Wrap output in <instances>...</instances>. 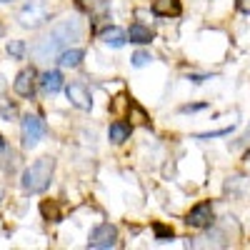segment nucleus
<instances>
[{
    "label": "nucleus",
    "mask_w": 250,
    "mask_h": 250,
    "mask_svg": "<svg viewBox=\"0 0 250 250\" xmlns=\"http://www.w3.org/2000/svg\"><path fill=\"white\" fill-rule=\"evenodd\" d=\"M133 115H135V120H138V123H148V115H145L138 105H133Z\"/></svg>",
    "instance_id": "22"
},
{
    "label": "nucleus",
    "mask_w": 250,
    "mask_h": 250,
    "mask_svg": "<svg viewBox=\"0 0 250 250\" xmlns=\"http://www.w3.org/2000/svg\"><path fill=\"white\" fill-rule=\"evenodd\" d=\"M18 20L23 28H40L50 20V8L43 0H30V3L18 13Z\"/></svg>",
    "instance_id": "3"
},
{
    "label": "nucleus",
    "mask_w": 250,
    "mask_h": 250,
    "mask_svg": "<svg viewBox=\"0 0 250 250\" xmlns=\"http://www.w3.org/2000/svg\"><path fill=\"white\" fill-rule=\"evenodd\" d=\"M8 53L15 60H20V58L25 55V43H23V40H10V43H8Z\"/></svg>",
    "instance_id": "16"
},
{
    "label": "nucleus",
    "mask_w": 250,
    "mask_h": 250,
    "mask_svg": "<svg viewBox=\"0 0 250 250\" xmlns=\"http://www.w3.org/2000/svg\"><path fill=\"white\" fill-rule=\"evenodd\" d=\"M0 3H10V0H0Z\"/></svg>",
    "instance_id": "26"
},
{
    "label": "nucleus",
    "mask_w": 250,
    "mask_h": 250,
    "mask_svg": "<svg viewBox=\"0 0 250 250\" xmlns=\"http://www.w3.org/2000/svg\"><path fill=\"white\" fill-rule=\"evenodd\" d=\"M103 43L110 45V48H123L125 43H128V33L113 25V28H108L105 33H103Z\"/></svg>",
    "instance_id": "12"
},
{
    "label": "nucleus",
    "mask_w": 250,
    "mask_h": 250,
    "mask_svg": "<svg viewBox=\"0 0 250 250\" xmlns=\"http://www.w3.org/2000/svg\"><path fill=\"white\" fill-rule=\"evenodd\" d=\"M153 13L160 15V18H175V15L183 13V5H180V0H155Z\"/></svg>",
    "instance_id": "9"
},
{
    "label": "nucleus",
    "mask_w": 250,
    "mask_h": 250,
    "mask_svg": "<svg viewBox=\"0 0 250 250\" xmlns=\"http://www.w3.org/2000/svg\"><path fill=\"white\" fill-rule=\"evenodd\" d=\"M128 40H130V43H138V45H145V43H150V40H153V30L148 25H143V23H135L128 30Z\"/></svg>",
    "instance_id": "11"
},
{
    "label": "nucleus",
    "mask_w": 250,
    "mask_h": 250,
    "mask_svg": "<svg viewBox=\"0 0 250 250\" xmlns=\"http://www.w3.org/2000/svg\"><path fill=\"white\" fill-rule=\"evenodd\" d=\"M45 123L40 120L38 115H25L23 125H20V135H23V148H35V145L43 140L45 135Z\"/></svg>",
    "instance_id": "4"
},
{
    "label": "nucleus",
    "mask_w": 250,
    "mask_h": 250,
    "mask_svg": "<svg viewBox=\"0 0 250 250\" xmlns=\"http://www.w3.org/2000/svg\"><path fill=\"white\" fill-rule=\"evenodd\" d=\"M83 35V25L78 18H62L58 20V23L43 35L35 40V45L30 48L33 58L38 62H48L53 58H58L65 48H70V43H75V40H80Z\"/></svg>",
    "instance_id": "1"
},
{
    "label": "nucleus",
    "mask_w": 250,
    "mask_h": 250,
    "mask_svg": "<svg viewBox=\"0 0 250 250\" xmlns=\"http://www.w3.org/2000/svg\"><path fill=\"white\" fill-rule=\"evenodd\" d=\"M40 213H43L48 220H58V218H60V213H58V205H55V203H48V200H45L43 205H40Z\"/></svg>",
    "instance_id": "17"
},
{
    "label": "nucleus",
    "mask_w": 250,
    "mask_h": 250,
    "mask_svg": "<svg viewBox=\"0 0 250 250\" xmlns=\"http://www.w3.org/2000/svg\"><path fill=\"white\" fill-rule=\"evenodd\" d=\"M125 105H128V98H125V95H118V98H115V103H113V113H115V115H120V113L125 110Z\"/></svg>",
    "instance_id": "21"
},
{
    "label": "nucleus",
    "mask_w": 250,
    "mask_h": 250,
    "mask_svg": "<svg viewBox=\"0 0 250 250\" xmlns=\"http://www.w3.org/2000/svg\"><path fill=\"white\" fill-rule=\"evenodd\" d=\"M83 58H85V53H83L80 48H65L60 55H58V62L62 68H78L80 62H83Z\"/></svg>",
    "instance_id": "10"
},
{
    "label": "nucleus",
    "mask_w": 250,
    "mask_h": 250,
    "mask_svg": "<svg viewBox=\"0 0 250 250\" xmlns=\"http://www.w3.org/2000/svg\"><path fill=\"white\" fill-rule=\"evenodd\" d=\"M55 173V160L53 158H38L33 165L23 170V178H20V185H23L25 193H43L50 185Z\"/></svg>",
    "instance_id": "2"
},
{
    "label": "nucleus",
    "mask_w": 250,
    "mask_h": 250,
    "mask_svg": "<svg viewBox=\"0 0 250 250\" xmlns=\"http://www.w3.org/2000/svg\"><path fill=\"white\" fill-rule=\"evenodd\" d=\"M65 95H68V100L73 103V105L80 108V110H90L93 108V98H90L88 88L83 85V83H70V85L65 88Z\"/></svg>",
    "instance_id": "7"
},
{
    "label": "nucleus",
    "mask_w": 250,
    "mask_h": 250,
    "mask_svg": "<svg viewBox=\"0 0 250 250\" xmlns=\"http://www.w3.org/2000/svg\"><path fill=\"white\" fill-rule=\"evenodd\" d=\"M40 85H43L45 93H58L62 88V75L58 70H48L43 78H40Z\"/></svg>",
    "instance_id": "13"
},
{
    "label": "nucleus",
    "mask_w": 250,
    "mask_h": 250,
    "mask_svg": "<svg viewBox=\"0 0 250 250\" xmlns=\"http://www.w3.org/2000/svg\"><path fill=\"white\" fill-rule=\"evenodd\" d=\"M185 223L190 228H210L213 225V205L210 203H198L190 213H188Z\"/></svg>",
    "instance_id": "6"
},
{
    "label": "nucleus",
    "mask_w": 250,
    "mask_h": 250,
    "mask_svg": "<svg viewBox=\"0 0 250 250\" xmlns=\"http://www.w3.org/2000/svg\"><path fill=\"white\" fill-rule=\"evenodd\" d=\"M33 88H35V70L33 68H25V70H20L15 83H13V90L18 95H23V98H30L33 95Z\"/></svg>",
    "instance_id": "8"
},
{
    "label": "nucleus",
    "mask_w": 250,
    "mask_h": 250,
    "mask_svg": "<svg viewBox=\"0 0 250 250\" xmlns=\"http://www.w3.org/2000/svg\"><path fill=\"white\" fill-rule=\"evenodd\" d=\"M153 58H150V53H143V50H138L135 55H133V65L135 68H143V65H148Z\"/></svg>",
    "instance_id": "19"
},
{
    "label": "nucleus",
    "mask_w": 250,
    "mask_h": 250,
    "mask_svg": "<svg viewBox=\"0 0 250 250\" xmlns=\"http://www.w3.org/2000/svg\"><path fill=\"white\" fill-rule=\"evenodd\" d=\"M15 113H18V108L13 105V103L0 98V118H3V120H10V118H15Z\"/></svg>",
    "instance_id": "15"
},
{
    "label": "nucleus",
    "mask_w": 250,
    "mask_h": 250,
    "mask_svg": "<svg viewBox=\"0 0 250 250\" xmlns=\"http://www.w3.org/2000/svg\"><path fill=\"white\" fill-rule=\"evenodd\" d=\"M153 230H155L158 240H168V238H173V228L163 225V223H155V225H153Z\"/></svg>",
    "instance_id": "18"
},
{
    "label": "nucleus",
    "mask_w": 250,
    "mask_h": 250,
    "mask_svg": "<svg viewBox=\"0 0 250 250\" xmlns=\"http://www.w3.org/2000/svg\"><path fill=\"white\" fill-rule=\"evenodd\" d=\"M3 90H5V78L0 75V93H3Z\"/></svg>",
    "instance_id": "23"
},
{
    "label": "nucleus",
    "mask_w": 250,
    "mask_h": 250,
    "mask_svg": "<svg viewBox=\"0 0 250 250\" xmlns=\"http://www.w3.org/2000/svg\"><path fill=\"white\" fill-rule=\"evenodd\" d=\"M88 245L90 248H115L118 245V230L110 223H103V225H98L95 230L90 233Z\"/></svg>",
    "instance_id": "5"
},
{
    "label": "nucleus",
    "mask_w": 250,
    "mask_h": 250,
    "mask_svg": "<svg viewBox=\"0 0 250 250\" xmlns=\"http://www.w3.org/2000/svg\"><path fill=\"white\" fill-rule=\"evenodd\" d=\"M108 138L113 140V143H125V140H128L130 138V125L128 123H113L110 125V130H108Z\"/></svg>",
    "instance_id": "14"
},
{
    "label": "nucleus",
    "mask_w": 250,
    "mask_h": 250,
    "mask_svg": "<svg viewBox=\"0 0 250 250\" xmlns=\"http://www.w3.org/2000/svg\"><path fill=\"white\" fill-rule=\"evenodd\" d=\"M78 5L93 13L95 8H105V0H78Z\"/></svg>",
    "instance_id": "20"
},
{
    "label": "nucleus",
    "mask_w": 250,
    "mask_h": 250,
    "mask_svg": "<svg viewBox=\"0 0 250 250\" xmlns=\"http://www.w3.org/2000/svg\"><path fill=\"white\" fill-rule=\"evenodd\" d=\"M3 148H5V145H3V138H0V150H3Z\"/></svg>",
    "instance_id": "25"
},
{
    "label": "nucleus",
    "mask_w": 250,
    "mask_h": 250,
    "mask_svg": "<svg viewBox=\"0 0 250 250\" xmlns=\"http://www.w3.org/2000/svg\"><path fill=\"white\" fill-rule=\"evenodd\" d=\"M3 35H5V28H3V25H0V38H3Z\"/></svg>",
    "instance_id": "24"
}]
</instances>
